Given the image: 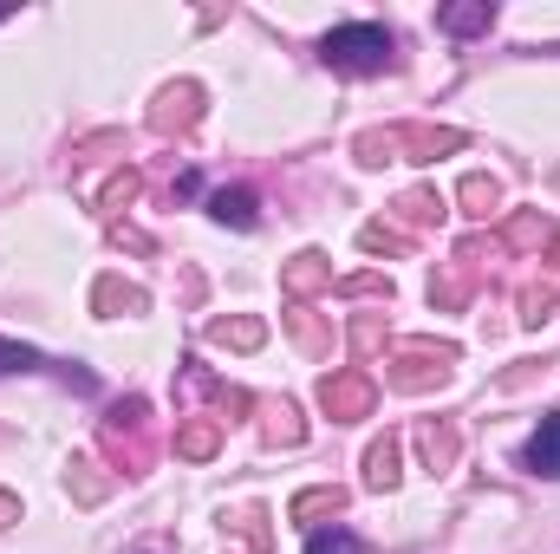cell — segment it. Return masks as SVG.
Masks as SVG:
<instances>
[{"label": "cell", "mask_w": 560, "mask_h": 554, "mask_svg": "<svg viewBox=\"0 0 560 554\" xmlns=\"http://www.w3.org/2000/svg\"><path fill=\"white\" fill-rule=\"evenodd\" d=\"M392 53H398V39H392L385 26H372V20H359V26H332V33L319 39V59H326L332 72H346V79H372V72H385Z\"/></svg>", "instance_id": "1"}, {"label": "cell", "mask_w": 560, "mask_h": 554, "mask_svg": "<svg viewBox=\"0 0 560 554\" xmlns=\"http://www.w3.org/2000/svg\"><path fill=\"white\" fill-rule=\"evenodd\" d=\"M450 366H456V346L405 339V346H398V359L385 366V385H392V392H430V385H443V379H450Z\"/></svg>", "instance_id": "2"}, {"label": "cell", "mask_w": 560, "mask_h": 554, "mask_svg": "<svg viewBox=\"0 0 560 554\" xmlns=\"http://www.w3.org/2000/svg\"><path fill=\"white\" fill-rule=\"evenodd\" d=\"M319 412L332 424H359V417L378 412V379L365 366H346V372H326L319 379Z\"/></svg>", "instance_id": "3"}, {"label": "cell", "mask_w": 560, "mask_h": 554, "mask_svg": "<svg viewBox=\"0 0 560 554\" xmlns=\"http://www.w3.org/2000/svg\"><path fill=\"white\" fill-rule=\"evenodd\" d=\"M105 443H112L118 470H125V476H138L143 463H150V405H143V399L112 405V417H105Z\"/></svg>", "instance_id": "4"}, {"label": "cell", "mask_w": 560, "mask_h": 554, "mask_svg": "<svg viewBox=\"0 0 560 554\" xmlns=\"http://www.w3.org/2000/svg\"><path fill=\"white\" fill-rule=\"evenodd\" d=\"M196 118H202V85H196V79L163 85L156 105H150V131H156V138H176V131H189Z\"/></svg>", "instance_id": "5"}, {"label": "cell", "mask_w": 560, "mask_h": 554, "mask_svg": "<svg viewBox=\"0 0 560 554\" xmlns=\"http://www.w3.org/2000/svg\"><path fill=\"white\" fill-rule=\"evenodd\" d=\"M280 293L300 307L306 293H332V262L319 255V249H306V255H293L287 268H280Z\"/></svg>", "instance_id": "6"}, {"label": "cell", "mask_w": 560, "mask_h": 554, "mask_svg": "<svg viewBox=\"0 0 560 554\" xmlns=\"http://www.w3.org/2000/svg\"><path fill=\"white\" fill-rule=\"evenodd\" d=\"M398 138V157H411V163H436L443 150H463V131H450V125H398L392 131Z\"/></svg>", "instance_id": "7"}, {"label": "cell", "mask_w": 560, "mask_h": 554, "mask_svg": "<svg viewBox=\"0 0 560 554\" xmlns=\"http://www.w3.org/2000/svg\"><path fill=\"white\" fill-rule=\"evenodd\" d=\"M398 476H405V443L398 437H378L372 450H365V489H398Z\"/></svg>", "instance_id": "8"}, {"label": "cell", "mask_w": 560, "mask_h": 554, "mask_svg": "<svg viewBox=\"0 0 560 554\" xmlns=\"http://www.w3.org/2000/svg\"><path fill=\"white\" fill-rule=\"evenodd\" d=\"M418 450H423V470H456V450H463V437H456V424H436V417H423V424H418Z\"/></svg>", "instance_id": "9"}, {"label": "cell", "mask_w": 560, "mask_h": 554, "mask_svg": "<svg viewBox=\"0 0 560 554\" xmlns=\"http://www.w3.org/2000/svg\"><path fill=\"white\" fill-rule=\"evenodd\" d=\"M346 509V489L339 483H319V489H300L293 503H287V516L300 522V529H319V516H339Z\"/></svg>", "instance_id": "10"}, {"label": "cell", "mask_w": 560, "mask_h": 554, "mask_svg": "<svg viewBox=\"0 0 560 554\" xmlns=\"http://www.w3.org/2000/svg\"><path fill=\"white\" fill-rule=\"evenodd\" d=\"M92 307H98L105 320H118V313H143V307H150V293L131 287V280H118V275H105L98 287H92Z\"/></svg>", "instance_id": "11"}, {"label": "cell", "mask_w": 560, "mask_h": 554, "mask_svg": "<svg viewBox=\"0 0 560 554\" xmlns=\"http://www.w3.org/2000/svg\"><path fill=\"white\" fill-rule=\"evenodd\" d=\"M209 339L215 346H235V353H261L268 346V320H209Z\"/></svg>", "instance_id": "12"}, {"label": "cell", "mask_w": 560, "mask_h": 554, "mask_svg": "<svg viewBox=\"0 0 560 554\" xmlns=\"http://www.w3.org/2000/svg\"><path fill=\"white\" fill-rule=\"evenodd\" d=\"M528 470L535 476H560V412H548L541 430L528 437Z\"/></svg>", "instance_id": "13"}, {"label": "cell", "mask_w": 560, "mask_h": 554, "mask_svg": "<svg viewBox=\"0 0 560 554\" xmlns=\"http://www.w3.org/2000/svg\"><path fill=\"white\" fill-rule=\"evenodd\" d=\"M456 203H463V216L489 222V216L502 209V183H495V176H463V183H456Z\"/></svg>", "instance_id": "14"}, {"label": "cell", "mask_w": 560, "mask_h": 554, "mask_svg": "<svg viewBox=\"0 0 560 554\" xmlns=\"http://www.w3.org/2000/svg\"><path fill=\"white\" fill-rule=\"evenodd\" d=\"M215 450H222V424H215V417H196V424H183V430H176V457L209 463Z\"/></svg>", "instance_id": "15"}, {"label": "cell", "mask_w": 560, "mask_h": 554, "mask_svg": "<svg viewBox=\"0 0 560 554\" xmlns=\"http://www.w3.org/2000/svg\"><path fill=\"white\" fill-rule=\"evenodd\" d=\"M138 189H143V170H131V163H125V170L98 189V216H105V222H118V216L138 203Z\"/></svg>", "instance_id": "16"}, {"label": "cell", "mask_w": 560, "mask_h": 554, "mask_svg": "<svg viewBox=\"0 0 560 554\" xmlns=\"http://www.w3.org/2000/svg\"><path fill=\"white\" fill-rule=\"evenodd\" d=\"M209 216L222 229H255V189H215L209 196Z\"/></svg>", "instance_id": "17"}, {"label": "cell", "mask_w": 560, "mask_h": 554, "mask_svg": "<svg viewBox=\"0 0 560 554\" xmlns=\"http://www.w3.org/2000/svg\"><path fill=\"white\" fill-rule=\"evenodd\" d=\"M436 26L456 33V39H463V33H489V26H495V7H489V0H476V7H443Z\"/></svg>", "instance_id": "18"}, {"label": "cell", "mask_w": 560, "mask_h": 554, "mask_svg": "<svg viewBox=\"0 0 560 554\" xmlns=\"http://www.w3.org/2000/svg\"><path fill=\"white\" fill-rule=\"evenodd\" d=\"M72 496H79V503H105V496H112V476H98L92 457H72Z\"/></svg>", "instance_id": "19"}, {"label": "cell", "mask_w": 560, "mask_h": 554, "mask_svg": "<svg viewBox=\"0 0 560 554\" xmlns=\"http://www.w3.org/2000/svg\"><path fill=\"white\" fill-rule=\"evenodd\" d=\"M398 216H405L411 229H423V222H443V196H436V189H405V196H398Z\"/></svg>", "instance_id": "20"}, {"label": "cell", "mask_w": 560, "mask_h": 554, "mask_svg": "<svg viewBox=\"0 0 560 554\" xmlns=\"http://www.w3.org/2000/svg\"><path fill=\"white\" fill-rule=\"evenodd\" d=\"M555 307H560V287H548V280L522 287V326H541V320H555Z\"/></svg>", "instance_id": "21"}, {"label": "cell", "mask_w": 560, "mask_h": 554, "mask_svg": "<svg viewBox=\"0 0 560 554\" xmlns=\"http://www.w3.org/2000/svg\"><path fill=\"white\" fill-rule=\"evenodd\" d=\"M359 249H365V255H411V235H398V229H385V222H365V229H359Z\"/></svg>", "instance_id": "22"}, {"label": "cell", "mask_w": 560, "mask_h": 554, "mask_svg": "<svg viewBox=\"0 0 560 554\" xmlns=\"http://www.w3.org/2000/svg\"><path fill=\"white\" fill-rule=\"evenodd\" d=\"M235 529H242V542H248L255 554H275V535H268V509H261V503H248V509L235 516Z\"/></svg>", "instance_id": "23"}, {"label": "cell", "mask_w": 560, "mask_h": 554, "mask_svg": "<svg viewBox=\"0 0 560 554\" xmlns=\"http://www.w3.org/2000/svg\"><path fill=\"white\" fill-rule=\"evenodd\" d=\"M378 339H385V320H378V313H359V320H352V359L365 366V359L378 353Z\"/></svg>", "instance_id": "24"}, {"label": "cell", "mask_w": 560, "mask_h": 554, "mask_svg": "<svg viewBox=\"0 0 560 554\" xmlns=\"http://www.w3.org/2000/svg\"><path fill=\"white\" fill-rule=\"evenodd\" d=\"M261 412H268V437H275V443H287V450H293V443L306 437V430H300V417H293V405H287V399H280V405H261Z\"/></svg>", "instance_id": "25"}, {"label": "cell", "mask_w": 560, "mask_h": 554, "mask_svg": "<svg viewBox=\"0 0 560 554\" xmlns=\"http://www.w3.org/2000/svg\"><path fill=\"white\" fill-rule=\"evenodd\" d=\"M541 242H555V229L541 216H515L509 222V249H541Z\"/></svg>", "instance_id": "26"}, {"label": "cell", "mask_w": 560, "mask_h": 554, "mask_svg": "<svg viewBox=\"0 0 560 554\" xmlns=\"http://www.w3.org/2000/svg\"><path fill=\"white\" fill-rule=\"evenodd\" d=\"M352 150H359V163H365V170H378V163H392V157H398V138H392V131H365Z\"/></svg>", "instance_id": "27"}, {"label": "cell", "mask_w": 560, "mask_h": 554, "mask_svg": "<svg viewBox=\"0 0 560 554\" xmlns=\"http://www.w3.org/2000/svg\"><path fill=\"white\" fill-rule=\"evenodd\" d=\"M306 554H365V549H359V535H346V529H313V535H306Z\"/></svg>", "instance_id": "28"}, {"label": "cell", "mask_w": 560, "mask_h": 554, "mask_svg": "<svg viewBox=\"0 0 560 554\" xmlns=\"http://www.w3.org/2000/svg\"><path fill=\"white\" fill-rule=\"evenodd\" d=\"M46 359L33 353V346H20V339H0V372H39Z\"/></svg>", "instance_id": "29"}, {"label": "cell", "mask_w": 560, "mask_h": 554, "mask_svg": "<svg viewBox=\"0 0 560 554\" xmlns=\"http://www.w3.org/2000/svg\"><path fill=\"white\" fill-rule=\"evenodd\" d=\"M463 300H469V280H456V275L430 280V307H443V313H450V307H463Z\"/></svg>", "instance_id": "30"}, {"label": "cell", "mask_w": 560, "mask_h": 554, "mask_svg": "<svg viewBox=\"0 0 560 554\" xmlns=\"http://www.w3.org/2000/svg\"><path fill=\"white\" fill-rule=\"evenodd\" d=\"M293 333H300V346H306V353H326V326H319L306 307H293Z\"/></svg>", "instance_id": "31"}, {"label": "cell", "mask_w": 560, "mask_h": 554, "mask_svg": "<svg viewBox=\"0 0 560 554\" xmlns=\"http://www.w3.org/2000/svg\"><path fill=\"white\" fill-rule=\"evenodd\" d=\"M13 522H20V496H7V489H0V529H13Z\"/></svg>", "instance_id": "32"}, {"label": "cell", "mask_w": 560, "mask_h": 554, "mask_svg": "<svg viewBox=\"0 0 560 554\" xmlns=\"http://www.w3.org/2000/svg\"><path fill=\"white\" fill-rule=\"evenodd\" d=\"M548 262H560V229H555V249H548Z\"/></svg>", "instance_id": "33"}]
</instances>
